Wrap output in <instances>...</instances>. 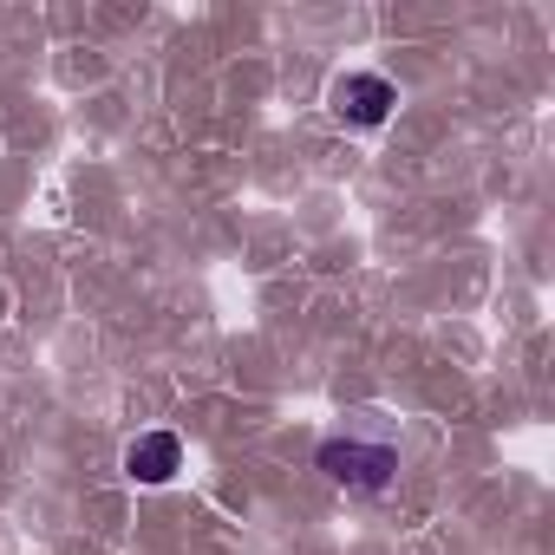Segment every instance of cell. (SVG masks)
I'll return each mask as SVG.
<instances>
[{
    "label": "cell",
    "mask_w": 555,
    "mask_h": 555,
    "mask_svg": "<svg viewBox=\"0 0 555 555\" xmlns=\"http://www.w3.org/2000/svg\"><path fill=\"white\" fill-rule=\"evenodd\" d=\"M321 470L340 490H353V496H379L392 483V470H399V451L392 444H366V438H327L321 444Z\"/></svg>",
    "instance_id": "1"
},
{
    "label": "cell",
    "mask_w": 555,
    "mask_h": 555,
    "mask_svg": "<svg viewBox=\"0 0 555 555\" xmlns=\"http://www.w3.org/2000/svg\"><path fill=\"white\" fill-rule=\"evenodd\" d=\"M177 470H183L177 431H144V438H131V451H125V477H131V483H170Z\"/></svg>",
    "instance_id": "3"
},
{
    "label": "cell",
    "mask_w": 555,
    "mask_h": 555,
    "mask_svg": "<svg viewBox=\"0 0 555 555\" xmlns=\"http://www.w3.org/2000/svg\"><path fill=\"white\" fill-rule=\"evenodd\" d=\"M392 105H399V92H392V79H379V73H347V79L334 86V118L353 125V131H379V125L392 118Z\"/></svg>",
    "instance_id": "2"
}]
</instances>
